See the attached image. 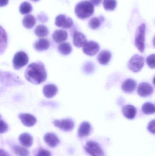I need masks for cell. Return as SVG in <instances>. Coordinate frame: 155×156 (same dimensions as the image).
<instances>
[{
  "mask_svg": "<svg viewBox=\"0 0 155 156\" xmlns=\"http://www.w3.org/2000/svg\"><path fill=\"white\" fill-rule=\"evenodd\" d=\"M147 66L151 69H154L155 67V55H150L147 58Z\"/></svg>",
  "mask_w": 155,
  "mask_h": 156,
  "instance_id": "1f68e13d",
  "label": "cell"
},
{
  "mask_svg": "<svg viewBox=\"0 0 155 156\" xmlns=\"http://www.w3.org/2000/svg\"><path fill=\"white\" fill-rule=\"evenodd\" d=\"M19 140L22 145L25 147H29L32 145L33 138L30 134L24 133L20 135Z\"/></svg>",
  "mask_w": 155,
  "mask_h": 156,
  "instance_id": "603a6c76",
  "label": "cell"
},
{
  "mask_svg": "<svg viewBox=\"0 0 155 156\" xmlns=\"http://www.w3.org/2000/svg\"><path fill=\"white\" fill-rule=\"evenodd\" d=\"M35 34L39 37H45L49 34L48 28L45 26L40 25L35 27Z\"/></svg>",
  "mask_w": 155,
  "mask_h": 156,
  "instance_id": "484cf974",
  "label": "cell"
},
{
  "mask_svg": "<svg viewBox=\"0 0 155 156\" xmlns=\"http://www.w3.org/2000/svg\"><path fill=\"white\" fill-rule=\"evenodd\" d=\"M88 154H92L96 156H104V153L98 143L90 141L87 142L84 147Z\"/></svg>",
  "mask_w": 155,
  "mask_h": 156,
  "instance_id": "ba28073f",
  "label": "cell"
},
{
  "mask_svg": "<svg viewBox=\"0 0 155 156\" xmlns=\"http://www.w3.org/2000/svg\"><path fill=\"white\" fill-rule=\"evenodd\" d=\"M9 0H0V7L5 6L8 4Z\"/></svg>",
  "mask_w": 155,
  "mask_h": 156,
  "instance_id": "d590c367",
  "label": "cell"
},
{
  "mask_svg": "<svg viewBox=\"0 0 155 156\" xmlns=\"http://www.w3.org/2000/svg\"><path fill=\"white\" fill-rule=\"evenodd\" d=\"M0 82L4 85L7 86L23 84V81L15 74L1 71H0Z\"/></svg>",
  "mask_w": 155,
  "mask_h": 156,
  "instance_id": "3957f363",
  "label": "cell"
},
{
  "mask_svg": "<svg viewBox=\"0 0 155 156\" xmlns=\"http://www.w3.org/2000/svg\"><path fill=\"white\" fill-rule=\"evenodd\" d=\"M146 25L142 24L139 26L136 31L135 37L136 46L141 53H143L145 48Z\"/></svg>",
  "mask_w": 155,
  "mask_h": 156,
  "instance_id": "277c9868",
  "label": "cell"
},
{
  "mask_svg": "<svg viewBox=\"0 0 155 156\" xmlns=\"http://www.w3.org/2000/svg\"><path fill=\"white\" fill-rule=\"evenodd\" d=\"M44 140L45 143L52 148L56 147L60 143L59 138L54 133H49L45 134Z\"/></svg>",
  "mask_w": 155,
  "mask_h": 156,
  "instance_id": "4fadbf2b",
  "label": "cell"
},
{
  "mask_svg": "<svg viewBox=\"0 0 155 156\" xmlns=\"http://www.w3.org/2000/svg\"><path fill=\"white\" fill-rule=\"evenodd\" d=\"M0 156H11V155L3 149H0Z\"/></svg>",
  "mask_w": 155,
  "mask_h": 156,
  "instance_id": "8d00e7d4",
  "label": "cell"
},
{
  "mask_svg": "<svg viewBox=\"0 0 155 156\" xmlns=\"http://www.w3.org/2000/svg\"><path fill=\"white\" fill-rule=\"evenodd\" d=\"M19 11L22 14H27L30 13L32 11V7L31 4L28 2H23L20 5Z\"/></svg>",
  "mask_w": 155,
  "mask_h": 156,
  "instance_id": "83f0119b",
  "label": "cell"
},
{
  "mask_svg": "<svg viewBox=\"0 0 155 156\" xmlns=\"http://www.w3.org/2000/svg\"><path fill=\"white\" fill-rule=\"evenodd\" d=\"M53 124L56 127L59 128L64 132H71L74 127V122L72 119H62V120H56L54 121Z\"/></svg>",
  "mask_w": 155,
  "mask_h": 156,
  "instance_id": "52a82bcc",
  "label": "cell"
},
{
  "mask_svg": "<svg viewBox=\"0 0 155 156\" xmlns=\"http://www.w3.org/2000/svg\"><path fill=\"white\" fill-rule=\"evenodd\" d=\"M142 112L146 115H151L155 113L154 105L151 102H146L143 105L142 108Z\"/></svg>",
  "mask_w": 155,
  "mask_h": 156,
  "instance_id": "4316f807",
  "label": "cell"
},
{
  "mask_svg": "<svg viewBox=\"0 0 155 156\" xmlns=\"http://www.w3.org/2000/svg\"><path fill=\"white\" fill-rule=\"evenodd\" d=\"M58 92V88L53 84H48L44 86L43 93L44 95L47 98H52L56 95Z\"/></svg>",
  "mask_w": 155,
  "mask_h": 156,
  "instance_id": "ac0fdd59",
  "label": "cell"
},
{
  "mask_svg": "<svg viewBox=\"0 0 155 156\" xmlns=\"http://www.w3.org/2000/svg\"><path fill=\"white\" fill-rule=\"evenodd\" d=\"M75 12L78 18L84 19L93 15L94 12V7L91 2L83 1L76 5Z\"/></svg>",
  "mask_w": 155,
  "mask_h": 156,
  "instance_id": "7a4b0ae2",
  "label": "cell"
},
{
  "mask_svg": "<svg viewBox=\"0 0 155 156\" xmlns=\"http://www.w3.org/2000/svg\"><path fill=\"white\" fill-rule=\"evenodd\" d=\"M35 156H51V154L47 150L41 149L39 150Z\"/></svg>",
  "mask_w": 155,
  "mask_h": 156,
  "instance_id": "836d02e7",
  "label": "cell"
},
{
  "mask_svg": "<svg viewBox=\"0 0 155 156\" xmlns=\"http://www.w3.org/2000/svg\"><path fill=\"white\" fill-rule=\"evenodd\" d=\"M50 41L46 38H40L34 44V48L38 51L47 50L50 47Z\"/></svg>",
  "mask_w": 155,
  "mask_h": 156,
  "instance_id": "d6986e66",
  "label": "cell"
},
{
  "mask_svg": "<svg viewBox=\"0 0 155 156\" xmlns=\"http://www.w3.org/2000/svg\"><path fill=\"white\" fill-rule=\"evenodd\" d=\"M55 24L59 27L69 28L73 24V21L70 17L65 15L61 14L56 16Z\"/></svg>",
  "mask_w": 155,
  "mask_h": 156,
  "instance_id": "9c48e42d",
  "label": "cell"
},
{
  "mask_svg": "<svg viewBox=\"0 0 155 156\" xmlns=\"http://www.w3.org/2000/svg\"><path fill=\"white\" fill-rule=\"evenodd\" d=\"M136 85L137 83L134 80L132 79H126L123 83L122 89L124 92L130 94L135 90Z\"/></svg>",
  "mask_w": 155,
  "mask_h": 156,
  "instance_id": "2e32d148",
  "label": "cell"
},
{
  "mask_svg": "<svg viewBox=\"0 0 155 156\" xmlns=\"http://www.w3.org/2000/svg\"><path fill=\"white\" fill-rule=\"evenodd\" d=\"M122 112L126 118L132 120L134 119L137 113V110L133 105H128L123 107Z\"/></svg>",
  "mask_w": 155,
  "mask_h": 156,
  "instance_id": "e0dca14e",
  "label": "cell"
},
{
  "mask_svg": "<svg viewBox=\"0 0 155 156\" xmlns=\"http://www.w3.org/2000/svg\"><path fill=\"white\" fill-rule=\"evenodd\" d=\"M1 119V115H0V119Z\"/></svg>",
  "mask_w": 155,
  "mask_h": 156,
  "instance_id": "ab89813d",
  "label": "cell"
},
{
  "mask_svg": "<svg viewBox=\"0 0 155 156\" xmlns=\"http://www.w3.org/2000/svg\"><path fill=\"white\" fill-rule=\"evenodd\" d=\"M147 129L150 133L155 134V120L151 121L148 124L147 126Z\"/></svg>",
  "mask_w": 155,
  "mask_h": 156,
  "instance_id": "e575fe53",
  "label": "cell"
},
{
  "mask_svg": "<svg viewBox=\"0 0 155 156\" xmlns=\"http://www.w3.org/2000/svg\"><path fill=\"white\" fill-rule=\"evenodd\" d=\"M36 23V20L34 16L32 15H27L24 17L22 23L25 28L31 29L32 28Z\"/></svg>",
  "mask_w": 155,
  "mask_h": 156,
  "instance_id": "cb8c5ba5",
  "label": "cell"
},
{
  "mask_svg": "<svg viewBox=\"0 0 155 156\" xmlns=\"http://www.w3.org/2000/svg\"><path fill=\"white\" fill-rule=\"evenodd\" d=\"M8 129V126L7 124L2 119H0V134L5 133Z\"/></svg>",
  "mask_w": 155,
  "mask_h": 156,
  "instance_id": "d6a6232c",
  "label": "cell"
},
{
  "mask_svg": "<svg viewBox=\"0 0 155 156\" xmlns=\"http://www.w3.org/2000/svg\"><path fill=\"white\" fill-rule=\"evenodd\" d=\"M25 76L28 81L33 84H39L46 80L47 73L44 64L39 61L29 65Z\"/></svg>",
  "mask_w": 155,
  "mask_h": 156,
  "instance_id": "6da1fadb",
  "label": "cell"
},
{
  "mask_svg": "<svg viewBox=\"0 0 155 156\" xmlns=\"http://www.w3.org/2000/svg\"><path fill=\"white\" fill-rule=\"evenodd\" d=\"M68 37L67 32L64 30H56L52 35V38L57 44H60L66 41Z\"/></svg>",
  "mask_w": 155,
  "mask_h": 156,
  "instance_id": "44dd1931",
  "label": "cell"
},
{
  "mask_svg": "<svg viewBox=\"0 0 155 156\" xmlns=\"http://www.w3.org/2000/svg\"><path fill=\"white\" fill-rule=\"evenodd\" d=\"M153 92V86L148 83L143 82L140 83L137 88V93L142 97H147Z\"/></svg>",
  "mask_w": 155,
  "mask_h": 156,
  "instance_id": "8fae6325",
  "label": "cell"
},
{
  "mask_svg": "<svg viewBox=\"0 0 155 156\" xmlns=\"http://www.w3.org/2000/svg\"><path fill=\"white\" fill-rule=\"evenodd\" d=\"M100 50L98 44L93 41L86 42L83 46V52L86 55L89 56H94L96 55Z\"/></svg>",
  "mask_w": 155,
  "mask_h": 156,
  "instance_id": "30bf717a",
  "label": "cell"
},
{
  "mask_svg": "<svg viewBox=\"0 0 155 156\" xmlns=\"http://www.w3.org/2000/svg\"><path fill=\"white\" fill-rule=\"evenodd\" d=\"M91 2L95 5H99L101 4L102 0H90Z\"/></svg>",
  "mask_w": 155,
  "mask_h": 156,
  "instance_id": "74e56055",
  "label": "cell"
},
{
  "mask_svg": "<svg viewBox=\"0 0 155 156\" xmlns=\"http://www.w3.org/2000/svg\"><path fill=\"white\" fill-rule=\"evenodd\" d=\"M100 18L97 17H93L90 19L89 22V25L91 28L93 29H96L100 27L101 23L104 21L103 17Z\"/></svg>",
  "mask_w": 155,
  "mask_h": 156,
  "instance_id": "f1b7e54d",
  "label": "cell"
},
{
  "mask_svg": "<svg viewBox=\"0 0 155 156\" xmlns=\"http://www.w3.org/2000/svg\"><path fill=\"white\" fill-rule=\"evenodd\" d=\"M59 53L64 55H67L71 54L72 51V47L70 43H63L60 44L57 48Z\"/></svg>",
  "mask_w": 155,
  "mask_h": 156,
  "instance_id": "d4e9b609",
  "label": "cell"
},
{
  "mask_svg": "<svg viewBox=\"0 0 155 156\" xmlns=\"http://www.w3.org/2000/svg\"><path fill=\"white\" fill-rule=\"evenodd\" d=\"M92 131V126L90 123L87 122H84L80 124L78 130V137H86L91 133Z\"/></svg>",
  "mask_w": 155,
  "mask_h": 156,
  "instance_id": "5bb4252c",
  "label": "cell"
},
{
  "mask_svg": "<svg viewBox=\"0 0 155 156\" xmlns=\"http://www.w3.org/2000/svg\"><path fill=\"white\" fill-rule=\"evenodd\" d=\"M19 117L22 123L27 127H32L34 126L36 122V118L30 114H21L19 115Z\"/></svg>",
  "mask_w": 155,
  "mask_h": 156,
  "instance_id": "7c38bea8",
  "label": "cell"
},
{
  "mask_svg": "<svg viewBox=\"0 0 155 156\" xmlns=\"http://www.w3.org/2000/svg\"><path fill=\"white\" fill-rule=\"evenodd\" d=\"M144 58L138 55L133 56L127 65L128 69L132 72L137 73L142 70L144 65Z\"/></svg>",
  "mask_w": 155,
  "mask_h": 156,
  "instance_id": "5b68a950",
  "label": "cell"
},
{
  "mask_svg": "<svg viewBox=\"0 0 155 156\" xmlns=\"http://www.w3.org/2000/svg\"><path fill=\"white\" fill-rule=\"evenodd\" d=\"M73 42L76 47L81 48L83 47L87 42V40L84 34L80 32H76L73 37Z\"/></svg>",
  "mask_w": 155,
  "mask_h": 156,
  "instance_id": "9a60e30c",
  "label": "cell"
},
{
  "mask_svg": "<svg viewBox=\"0 0 155 156\" xmlns=\"http://www.w3.org/2000/svg\"><path fill=\"white\" fill-rule=\"evenodd\" d=\"M31 1H33V2H38V1H40V0H31Z\"/></svg>",
  "mask_w": 155,
  "mask_h": 156,
  "instance_id": "f35d334b",
  "label": "cell"
},
{
  "mask_svg": "<svg viewBox=\"0 0 155 156\" xmlns=\"http://www.w3.org/2000/svg\"><path fill=\"white\" fill-rule=\"evenodd\" d=\"M117 5L116 0H104L103 5L106 11H113L115 9Z\"/></svg>",
  "mask_w": 155,
  "mask_h": 156,
  "instance_id": "f546056e",
  "label": "cell"
},
{
  "mask_svg": "<svg viewBox=\"0 0 155 156\" xmlns=\"http://www.w3.org/2000/svg\"><path fill=\"white\" fill-rule=\"evenodd\" d=\"M7 34L3 28L0 26V55L4 53L7 47Z\"/></svg>",
  "mask_w": 155,
  "mask_h": 156,
  "instance_id": "ffe728a7",
  "label": "cell"
},
{
  "mask_svg": "<svg viewBox=\"0 0 155 156\" xmlns=\"http://www.w3.org/2000/svg\"><path fill=\"white\" fill-rule=\"evenodd\" d=\"M112 57L111 52L108 50H103L100 52L97 57V60L99 64L106 65L110 62Z\"/></svg>",
  "mask_w": 155,
  "mask_h": 156,
  "instance_id": "7402d4cb",
  "label": "cell"
},
{
  "mask_svg": "<svg viewBox=\"0 0 155 156\" xmlns=\"http://www.w3.org/2000/svg\"><path fill=\"white\" fill-rule=\"evenodd\" d=\"M29 58L25 52L20 51L17 52L13 59V66L15 69H20L28 64Z\"/></svg>",
  "mask_w": 155,
  "mask_h": 156,
  "instance_id": "8992f818",
  "label": "cell"
},
{
  "mask_svg": "<svg viewBox=\"0 0 155 156\" xmlns=\"http://www.w3.org/2000/svg\"><path fill=\"white\" fill-rule=\"evenodd\" d=\"M15 153L18 156H29V151L25 148L20 146H15L13 148Z\"/></svg>",
  "mask_w": 155,
  "mask_h": 156,
  "instance_id": "4dcf8cb0",
  "label": "cell"
}]
</instances>
